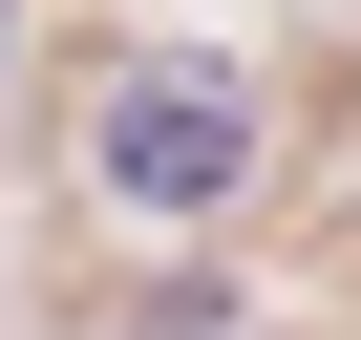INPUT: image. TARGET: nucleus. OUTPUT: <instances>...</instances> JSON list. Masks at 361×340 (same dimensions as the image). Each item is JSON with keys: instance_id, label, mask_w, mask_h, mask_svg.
Segmentation results:
<instances>
[{"instance_id": "2", "label": "nucleus", "mask_w": 361, "mask_h": 340, "mask_svg": "<svg viewBox=\"0 0 361 340\" xmlns=\"http://www.w3.org/2000/svg\"><path fill=\"white\" fill-rule=\"evenodd\" d=\"M149 340H234V319H213V298H170V319H149Z\"/></svg>"}, {"instance_id": "1", "label": "nucleus", "mask_w": 361, "mask_h": 340, "mask_svg": "<svg viewBox=\"0 0 361 340\" xmlns=\"http://www.w3.org/2000/svg\"><path fill=\"white\" fill-rule=\"evenodd\" d=\"M255 149H276V128H255L234 64H128L106 128H85V170H106L128 213H234V192H255Z\"/></svg>"}]
</instances>
